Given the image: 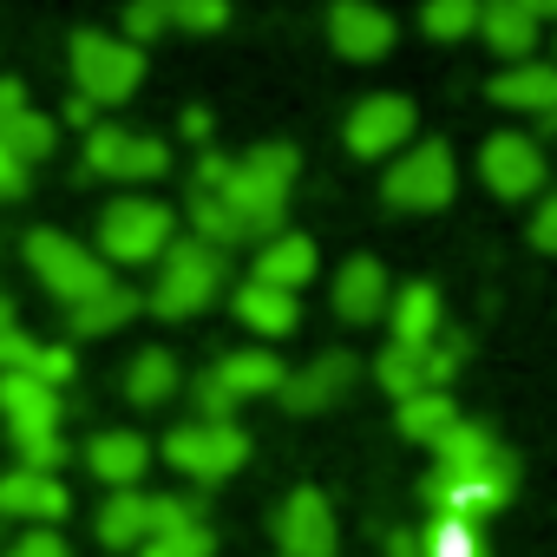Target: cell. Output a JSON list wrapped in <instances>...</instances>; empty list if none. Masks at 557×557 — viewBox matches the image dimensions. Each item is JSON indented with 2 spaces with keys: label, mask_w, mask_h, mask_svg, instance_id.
I'll list each match as a JSON object with an SVG mask.
<instances>
[{
  "label": "cell",
  "mask_w": 557,
  "mask_h": 557,
  "mask_svg": "<svg viewBox=\"0 0 557 557\" xmlns=\"http://www.w3.org/2000/svg\"><path fill=\"white\" fill-rule=\"evenodd\" d=\"M302 158L296 145H256L243 158H230L223 184L216 190H190V223H197V243L210 249H230V243H269L275 223L289 210V184H296Z\"/></svg>",
  "instance_id": "cell-1"
},
{
  "label": "cell",
  "mask_w": 557,
  "mask_h": 557,
  "mask_svg": "<svg viewBox=\"0 0 557 557\" xmlns=\"http://www.w3.org/2000/svg\"><path fill=\"white\" fill-rule=\"evenodd\" d=\"M73 79H79V99L119 106V99H132L138 79H145V47H132L125 34L79 27V34H73Z\"/></svg>",
  "instance_id": "cell-2"
},
{
  "label": "cell",
  "mask_w": 557,
  "mask_h": 557,
  "mask_svg": "<svg viewBox=\"0 0 557 557\" xmlns=\"http://www.w3.org/2000/svg\"><path fill=\"white\" fill-rule=\"evenodd\" d=\"M216 289H223V249H210V243L184 236V243H171V249H164L158 289H151V309H158L164 322H184V315H197Z\"/></svg>",
  "instance_id": "cell-3"
},
{
  "label": "cell",
  "mask_w": 557,
  "mask_h": 557,
  "mask_svg": "<svg viewBox=\"0 0 557 557\" xmlns=\"http://www.w3.org/2000/svg\"><path fill=\"white\" fill-rule=\"evenodd\" d=\"M27 262H34V275H40V283H47L66 309H79V302H92V296L112 289V269H106L86 243L60 236V230H34V236H27Z\"/></svg>",
  "instance_id": "cell-4"
},
{
  "label": "cell",
  "mask_w": 557,
  "mask_h": 557,
  "mask_svg": "<svg viewBox=\"0 0 557 557\" xmlns=\"http://www.w3.org/2000/svg\"><path fill=\"white\" fill-rule=\"evenodd\" d=\"M453 184H459V171H453L446 138H426V145H413L407 158L387 164L381 197H387L394 210H446V203H453Z\"/></svg>",
  "instance_id": "cell-5"
},
{
  "label": "cell",
  "mask_w": 557,
  "mask_h": 557,
  "mask_svg": "<svg viewBox=\"0 0 557 557\" xmlns=\"http://www.w3.org/2000/svg\"><path fill=\"white\" fill-rule=\"evenodd\" d=\"M99 249L112 262H151L171 249V210L151 197H119L99 210Z\"/></svg>",
  "instance_id": "cell-6"
},
{
  "label": "cell",
  "mask_w": 557,
  "mask_h": 557,
  "mask_svg": "<svg viewBox=\"0 0 557 557\" xmlns=\"http://www.w3.org/2000/svg\"><path fill=\"white\" fill-rule=\"evenodd\" d=\"M164 459L177 466V472H190L197 485H216V479H230L243 459H249V433L230 420V426H216V420H190V426H177L171 440H164Z\"/></svg>",
  "instance_id": "cell-7"
},
{
  "label": "cell",
  "mask_w": 557,
  "mask_h": 557,
  "mask_svg": "<svg viewBox=\"0 0 557 557\" xmlns=\"http://www.w3.org/2000/svg\"><path fill=\"white\" fill-rule=\"evenodd\" d=\"M433 453H440V479H498V485H518V459L479 420H459Z\"/></svg>",
  "instance_id": "cell-8"
},
{
  "label": "cell",
  "mask_w": 557,
  "mask_h": 557,
  "mask_svg": "<svg viewBox=\"0 0 557 557\" xmlns=\"http://www.w3.org/2000/svg\"><path fill=\"white\" fill-rule=\"evenodd\" d=\"M479 171L498 197H531V190H544V145L524 132H492L479 145Z\"/></svg>",
  "instance_id": "cell-9"
},
{
  "label": "cell",
  "mask_w": 557,
  "mask_h": 557,
  "mask_svg": "<svg viewBox=\"0 0 557 557\" xmlns=\"http://www.w3.org/2000/svg\"><path fill=\"white\" fill-rule=\"evenodd\" d=\"M453 374H459V348H407V342H387V355L374 361V381L394 400L440 394V381H453Z\"/></svg>",
  "instance_id": "cell-10"
},
{
  "label": "cell",
  "mask_w": 557,
  "mask_h": 557,
  "mask_svg": "<svg viewBox=\"0 0 557 557\" xmlns=\"http://www.w3.org/2000/svg\"><path fill=\"white\" fill-rule=\"evenodd\" d=\"M275 544H283V557H335V505L315 485L289 492L275 511Z\"/></svg>",
  "instance_id": "cell-11"
},
{
  "label": "cell",
  "mask_w": 557,
  "mask_h": 557,
  "mask_svg": "<svg viewBox=\"0 0 557 557\" xmlns=\"http://www.w3.org/2000/svg\"><path fill=\"white\" fill-rule=\"evenodd\" d=\"M407 138H413V99H400V92H374L348 112V151L355 158H387Z\"/></svg>",
  "instance_id": "cell-12"
},
{
  "label": "cell",
  "mask_w": 557,
  "mask_h": 557,
  "mask_svg": "<svg viewBox=\"0 0 557 557\" xmlns=\"http://www.w3.org/2000/svg\"><path fill=\"white\" fill-rule=\"evenodd\" d=\"M86 164L106 171V177H164L171 151H164V138H138V132H119V125H92Z\"/></svg>",
  "instance_id": "cell-13"
},
{
  "label": "cell",
  "mask_w": 557,
  "mask_h": 557,
  "mask_svg": "<svg viewBox=\"0 0 557 557\" xmlns=\"http://www.w3.org/2000/svg\"><path fill=\"white\" fill-rule=\"evenodd\" d=\"M329 40L342 60H381L394 47V14L374 0H335L329 8Z\"/></svg>",
  "instance_id": "cell-14"
},
{
  "label": "cell",
  "mask_w": 557,
  "mask_h": 557,
  "mask_svg": "<svg viewBox=\"0 0 557 557\" xmlns=\"http://www.w3.org/2000/svg\"><path fill=\"white\" fill-rule=\"evenodd\" d=\"M355 374H361V361L335 348V355H322V361H309V368L283 374V387H275V394H283V407H289V413H315V407H335V400L355 387Z\"/></svg>",
  "instance_id": "cell-15"
},
{
  "label": "cell",
  "mask_w": 557,
  "mask_h": 557,
  "mask_svg": "<svg viewBox=\"0 0 557 557\" xmlns=\"http://www.w3.org/2000/svg\"><path fill=\"white\" fill-rule=\"evenodd\" d=\"M0 413H8V426H14V446L60 433V394L40 387L34 374H0Z\"/></svg>",
  "instance_id": "cell-16"
},
{
  "label": "cell",
  "mask_w": 557,
  "mask_h": 557,
  "mask_svg": "<svg viewBox=\"0 0 557 557\" xmlns=\"http://www.w3.org/2000/svg\"><path fill=\"white\" fill-rule=\"evenodd\" d=\"M492 106L505 112H537V119H557V66L550 60H524V66H505L492 86H485Z\"/></svg>",
  "instance_id": "cell-17"
},
{
  "label": "cell",
  "mask_w": 557,
  "mask_h": 557,
  "mask_svg": "<svg viewBox=\"0 0 557 557\" xmlns=\"http://www.w3.org/2000/svg\"><path fill=\"white\" fill-rule=\"evenodd\" d=\"M479 34L492 40V53L524 66L537 53V8H531V0H485V8H479Z\"/></svg>",
  "instance_id": "cell-18"
},
{
  "label": "cell",
  "mask_w": 557,
  "mask_h": 557,
  "mask_svg": "<svg viewBox=\"0 0 557 557\" xmlns=\"http://www.w3.org/2000/svg\"><path fill=\"white\" fill-rule=\"evenodd\" d=\"M335 315L342 322H374L387 315V269L374 256H348L335 275Z\"/></svg>",
  "instance_id": "cell-19"
},
{
  "label": "cell",
  "mask_w": 557,
  "mask_h": 557,
  "mask_svg": "<svg viewBox=\"0 0 557 557\" xmlns=\"http://www.w3.org/2000/svg\"><path fill=\"white\" fill-rule=\"evenodd\" d=\"M518 485H498V479H426V505H433V518H466V524H479L485 511H498L505 498H511Z\"/></svg>",
  "instance_id": "cell-20"
},
{
  "label": "cell",
  "mask_w": 557,
  "mask_h": 557,
  "mask_svg": "<svg viewBox=\"0 0 557 557\" xmlns=\"http://www.w3.org/2000/svg\"><path fill=\"white\" fill-rule=\"evenodd\" d=\"M309 275H315V243H309V236H269V243L256 249V275H249V283L296 296Z\"/></svg>",
  "instance_id": "cell-21"
},
{
  "label": "cell",
  "mask_w": 557,
  "mask_h": 557,
  "mask_svg": "<svg viewBox=\"0 0 557 557\" xmlns=\"http://www.w3.org/2000/svg\"><path fill=\"white\" fill-rule=\"evenodd\" d=\"M283 361H275L269 348H243V355H223L216 368H210V381L230 394V400H249V394H275V387H283Z\"/></svg>",
  "instance_id": "cell-22"
},
{
  "label": "cell",
  "mask_w": 557,
  "mask_h": 557,
  "mask_svg": "<svg viewBox=\"0 0 557 557\" xmlns=\"http://www.w3.org/2000/svg\"><path fill=\"white\" fill-rule=\"evenodd\" d=\"M86 466H92L106 485L132 492V485L145 479V466H151V446H145L138 433H99V440L86 446Z\"/></svg>",
  "instance_id": "cell-23"
},
{
  "label": "cell",
  "mask_w": 557,
  "mask_h": 557,
  "mask_svg": "<svg viewBox=\"0 0 557 557\" xmlns=\"http://www.w3.org/2000/svg\"><path fill=\"white\" fill-rule=\"evenodd\" d=\"M66 485L60 479H47V472H8L0 479V511H14V518H66Z\"/></svg>",
  "instance_id": "cell-24"
},
{
  "label": "cell",
  "mask_w": 557,
  "mask_h": 557,
  "mask_svg": "<svg viewBox=\"0 0 557 557\" xmlns=\"http://www.w3.org/2000/svg\"><path fill=\"white\" fill-rule=\"evenodd\" d=\"M387 322H394V342L433 348V335H440V289H433V283H407V289L394 296Z\"/></svg>",
  "instance_id": "cell-25"
},
{
  "label": "cell",
  "mask_w": 557,
  "mask_h": 557,
  "mask_svg": "<svg viewBox=\"0 0 557 557\" xmlns=\"http://www.w3.org/2000/svg\"><path fill=\"white\" fill-rule=\"evenodd\" d=\"M236 315L256 329V335H289L296 322H302V309H296V296H283V289H262V283H243L236 289Z\"/></svg>",
  "instance_id": "cell-26"
},
{
  "label": "cell",
  "mask_w": 557,
  "mask_h": 557,
  "mask_svg": "<svg viewBox=\"0 0 557 557\" xmlns=\"http://www.w3.org/2000/svg\"><path fill=\"white\" fill-rule=\"evenodd\" d=\"M151 537V498L145 492H112L106 511H99V544L125 550V544H145Z\"/></svg>",
  "instance_id": "cell-27"
},
{
  "label": "cell",
  "mask_w": 557,
  "mask_h": 557,
  "mask_svg": "<svg viewBox=\"0 0 557 557\" xmlns=\"http://www.w3.org/2000/svg\"><path fill=\"white\" fill-rule=\"evenodd\" d=\"M453 426H459V407H453L446 394H413V400H400V433H407V440L440 446Z\"/></svg>",
  "instance_id": "cell-28"
},
{
  "label": "cell",
  "mask_w": 557,
  "mask_h": 557,
  "mask_svg": "<svg viewBox=\"0 0 557 557\" xmlns=\"http://www.w3.org/2000/svg\"><path fill=\"white\" fill-rule=\"evenodd\" d=\"M125 394H132L138 407H158V400H171V394H177V361H171L164 348H145V355L125 368Z\"/></svg>",
  "instance_id": "cell-29"
},
{
  "label": "cell",
  "mask_w": 557,
  "mask_h": 557,
  "mask_svg": "<svg viewBox=\"0 0 557 557\" xmlns=\"http://www.w3.org/2000/svg\"><path fill=\"white\" fill-rule=\"evenodd\" d=\"M53 138H60V132H53V119H40L34 106H21L8 125H0V151H8L14 164H34V158H47V151H53Z\"/></svg>",
  "instance_id": "cell-30"
},
{
  "label": "cell",
  "mask_w": 557,
  "mask_h": 557,
  "mask_svg": "<svg viewBox=\"0 0 557 557\" xmlns=\"http://www.w3.org/2000/svg\"><path fill=\"white\" fill-rule=\"evenodd\" d=\"M138 315V296L125 289V283H112L106 296H92V302H79L66 322H73V335H112L119 322H132Z\"/></svg>",
  "instance_id": "cell-31"
},
{
  "label": "cell",
  "mask_w": 557,
  "mask_h": 557,
  "mask_svg": "<svg viewBox=\"0 0 557 557\" xmlns=\"http://www.w3.org/2000/svg\"><path fill=\"white\" fill-rule=\"evenodd\" d=\"M413 537L426 557H485V537L466 518H426V531H413Z\"/></svg>",
  "instance_id": "cell-32"
},
{
  "label": "cell",
  "mask_w": 557,
  "mask_h": 557,
  "mask_svg": "<svg viewBox=\"0 0 557 557\" xmlns=\"http://www.w3.org/2000/svg\"><path fill=\"white\" fill-rule=\"evenodd\" d=\"M420 27H426L433 40H459V34L479 27V0H426V8H420Z\"/></svg>",
  "instance_id": "cell-33"
},
{
  "label": "cell",
  "mask_w": 557,
  "mask_h": 557,
  "mask_svg": "<svg viewBox=\"0 0 557 557\" xmlns=\"http://www.w3.org/2000/svg\"><path fill=\"white\" fill-rule=\"evenodd\" d=\"M190 524H203L190 498H151V537H177V531H190ZM151 537H145V544H151Z\"/></svg>",
  "instance_id": "cell-34"
},
{
  "label": "cell",
  "mask_w": 557,
  "mask_h": 557,
  "mask_svg": "<svg viewBox=\"0 0 557 557\" xmlns=\"http://www.w3.org/2000/svg\"><path fill=\"white\" fill-rule=\"evenodd\" d=\"M210 550H216L210 524H190V531H177V537H151V544H145V557H210Z\"/></svg>",
  "instance_id": "cell-35"
},
{
  "label": "cell",
  "mask_w": 557,
  "mask_h": 557,
  "mask_svg": "<svg viewBox=\"0 0 557 557\" xmlns=\"http://www.w3.org/2000/svg\"><path fill=\"white\" fill-rule=\"evenodd\" d=\"M158 27H171V0H132V8H125V40L132 47L145 34H158Z\"/></svg>",
  "instance_id": "cell-36"
},
{
  "label": "cell",
  "mask_w": 557,
  "mask_h": 557,
  "mask_svg": "<svg viewBox=\"0 0 557 557\" xmlns=\"http://www.w3.org/2000/svg\"><path fill=\"white\" fill-rule=\"evenodd\" d=\"M171 21H177V27L210 34V27H223V21H230V8H223V0H171Z\"/></svg>",
  "instance_id": "cell-37"
},
{
  "label": "cell",
  "mask_w": 557,
  "mask_h": 557,
  "mask_svg": "<svg viewBox=\"0 0 557 557\" xmlns=\"http://www.w3.org/2000/svg\"><path fill=\"white\" fill-rule=\"evenodd\" d=\"M34 361H40V342H27L21 329L0 335V374H34Z\"/></svg>",
  "instance_id": "cell-38"
},
{
  "label": "cell",
  "mask_w": 557,
  "mask_h": 557,
  "mask_svg": "<svg viewBox=\"0 0 557 557\" xmlns=\"http://www.w3.org/2000/svg\"><path fill=\"white\" fill-rule=\"evenodd\" d=\"M73 368H79V361H73V348H40V361H34V381L60 394V387L73 381Z\"/></svg>",
  "instance_id": "cell-39"
},
{
  "label": "cell",
  "mask_w": 557,
  "mask_h": 557,
  "mask_svg": "<svg viewBox=\"0 0 557 557\" xmlns=\"http://www.w3.org/2000/svg\"><path fill=\"white\" fill-rule=\"evenodd\" d=\"M8 557H66V537L40 524V531H27V537H21V544L8 550Z\"/></svg>",
  "instance_id": "cell-40"
},
{
  "label": "cell",
  "mask_w": 557,
  "mask_h": 557,
  "mask_svg": "<svg viewBox=\"0 0 557 557\" xmlns=\"http://www.w3.org/2000/svg\"><path fill=\"white\" fill-rule=\"evenodd\" d=\"M197 407H203V420H216V426H230V407H236V400H230V394H223V387H216V381L203 374V381H197Z\"/></svg>",
  "instance_id": "cell-41"
},
{
  "label": "cell",
  "mask_w": 557,
  "mask_h": 557,
  "mask_svg": "<svg viewBox=\"0 0 557 557\" xmlns=\"http://www.w3.org/2000/svg\"><path fill=\"white\" fill-rule=\"evenodd\" d=\"M531 243H537V249H550V256H557V197H544V210H537V216H531Z\"/></svg>",
  "instance_id": "cell-42"
},
{
  "label": "cell",
  "mask_w": 557,
  "mask_h": 557,
  "mask_svg": "<svg viewBox=\"0 0 557 557\" xmlns=\"http://www.w3.org/2000/svg\"><path fill=\"white\" fill-rule=\"evenodd\" d=\"M27 190V164H14L8 151H0V203H8V197H21Z\"/></svg>",
  "instance_id": "cell-43"
},
{
  "label": "cell",
  "mask_w": 557,
  "mask_h": 557,
  "mask_svg": "<svg viewBox=\"0 0 557 557\" xmlns=\"http://www.w3.org/2000/svg\"><path fill=\"white\" fill-rule=\"evenodd\" d=\"M21 106H27V86H21V79H0V125H8Z\"/></svg>",
  "instance_id": "cell-44"
},
{
  "label": "cell",
  "mask_w": 557,
  "mask_h": 557,
  "mask_svg": "<svg viewBox=\"0 0 557 557\" xmlns=\"http://www.w3.org/2000/svg\"><path fill=\"white\" fill-rule=\"evenodd\" d=\"M387 557H426V550H420L413 531H394V537H387Z\"/></svg>",
  "instance_id": "cell-45"
},
{
  "label": "cell",
  "mask_w": 557,
  "mask_h": 557,
  "mask_svg": "<svg viewBox=\"0 0 557 557\" xmlns=\"http://www.w3.org/2000/svg\"><path fill=\"white\" fill-rule=\"evenodd\" d=\"M92 112H99L92 99H73V106H66V119H73V125H92Z\"/></svg>",
  "instance_id": "cell-46"
},
{
  "label": "cell",
  "mask_w": 557,
  "mask_h": 557,
  "mask_svg": "<svg viewBox=\"0 0 557 557\" xmlns=\"http://www.w3.org/2000/svg\"><path fill=\"white\" fill-rule=\"evenodd\" d=\"M14 329V296H0V335Z\"/></svg>",
  "instance_id": "cell-47"
},
{
  "label": "cell",
  "mask_w": 557,
  "mask_h": 557,
  "mask_svg": "<svg viewBox=\"0 0 557 557\" xmlns=\"http://www.w3.org/2000/svg\"><path fill=\"white\" fill-rule=\"evenodd\" d=\"M550 66H557V60H550Z\"/></svg>",
  "instance_id": "cell-48"
}]
</instances>
